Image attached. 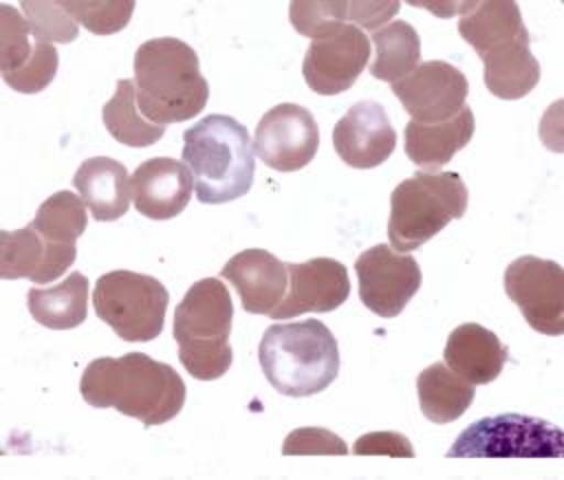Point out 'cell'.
Wrapping results in <instances>:
<instances>
[{"instance_id": "6da1fadb", "label": "cell", "mask_w": 564, "mask_h": 480, "mask_svg": "<svg viewBox=\"0 0 564 480\" xmlns=\"http://www.w3.org/2000/svg\"><path fill=\"white\" fill-rule=\"evenodd\" d=\"M79 392L88 405L115 407L145 427L170 423L185 405V383L178 372L143 352L90 361Z\"/></svg>"}, {"instance_id": "7a4b0ae2", "label": "cell", "mask_w": 564, "mask_h": 480, "mask_svg": "<svg viewBox=\"0 0 564 480\" xmlns=\"http://www.w3.org/2000/svg\"><path fill=\"white\" fill-rule=\"evenodd\" d=\"M134 84L137 108L159 126L196 117L209 97L196 51L178 37H152L137 48Z\"/></svg>"}, {"instance_id": "3957f363", "label": "cell", "mask_w": 564, "mask_h": 480, "mask_svg": "<svg viewBox=\"0 0 564 480\" xmlns=\"http://www.w3.org/2000/svg\"><path fill=\"white\" fill-rule=\"evenodd\" d=\"M183 163L192 172L196 198L205 205L236 200L253 185L249 132L229 114H209L183 132Z\"/></svg>"}, {"instance_id": "277c9868", "label": "cell", "mask_w": 564, "mask_h": 480, "mask_svg": "<svg viewBox=\"0 0 564 480\" xmlns=\"http://www.w3.org/2000/svg\"><path fill=\"white\" fill-rule=\"evenodd\" d=\"M258 361L271 388L291 399L317 394L339 374L337 339L319 319L271 324L260 339Z\"/></svg>"}, {"instance_id": "5b68a950", "label": "cell", "mask_w": 564, "mask_h": 480, "mask_svg": "<svg viewBox=\"0 0 564 480\" xmlns=\"http://www.w3.org/2000/svg\"><path fill=\"white\" fill-rule=\"evenodd\" d=\"M234 304L220 277L194 282L174 310V339L183 368L198 381L220 379L234 359L229 346Z\"/></svg>"}, {"instance_id": "8992f818", "label": "cell", "mask_w": 564, "mask_h": 480, "mask_svg": "<svg viewBox=\"0 0 564 480\" xmlns=\"http://www.w3.org/2000/svg\"><path fill=\"white\" fill-rule=\"evenodd\" d=\"M467 211V187L456 172L419 170L390 196L388 238L397 253H410L432 240L449 220Z\"/></svg>"}, {"instance_id": "52a82bcc", "label": "cell", "mask_w": 564, "mask_h": 480, "mask_svg": "<svg viewBox=\"0 0 564 480\" xmlns=\"http://www.w3.org/2000/svg\"><path fill=\"white\" fill-rule=\"evenodd\" d=\"M170 293L152 275L134 271L104 273L93 291V306L123 341L156 339L165 324Z\"/></svg>"}, {"instance_id": "ba28073f", "label": "cell", "mask_w": 564, "mask_h": 480, "mask_svg": "<svg viewBox=\"0 0 564 480\" xmlns=\"http://www.w3.org/2000/svg\"><path fill=\"white\" fill-rule=\"evenodd\" d=\"M562 429L524 414L487 416L465 427L447 458H560Z\"/></svg>"}, {"instance_id": "9c48e42d", "label": "cell", "mask_w": 564, "mask_h": 480, "mask_svg": "<svg viewBox=\"0 0 564 480\" xmlns=\"http://www.w3.org/2000/svg\"><path fill=\"white\" fill-rule=\"evenodd\" d=\"M505 293L535 332L549 337L564 332V269L557 262L516 258L505 269Z\"/></svg>"}, {"instance_id": "30bf717a", "label": "cell", "mask_w": 564, "mask_h": 480, "mask_svg": "<svg viewBox=\"0 0 564 480\" xmlns=\"http://www.w3.org/2000/svg\"><path fill=\"white\" fill-rule=\"evenodd\" d=\"M319 128L311 110L297 103H278L264 112L253 132V154L278 172L306 167L317 152Z\"/></svg>"}, {"instance_id": "8fae6325", "label": "cell", "mask_w": 564, "mask_h": 480, "mask_svg": "<svg viewBox=\"0 0 564 480\" xmlns=\"http://www.w3.org/2000/svg\"><path fill=\"white\" fill-rule=\"evenodd\" d=\"M359 299L379 317H397L421 286V266L388 244L366 249L355 262Z\"/></svg>"}, {"instance_id": "7c38bea8", "label": "cell", "mask_w": 564, "mask_h": 480, "mask_svg": "<svg viewBox=\"0 0 564 480\" xmlns=\"http://www.w3.org/2000/svg\"><path fill=\"white\" fill-rule=\"evenodd\" d=\"M405 112L416 123H438L456 117L465 106L469 81L449 62L430 59L416 64L405 77L392 84Z\"/></svg>"}, {"instance_id": "4fadbf2b", "label": "cell", "mask_w": 564, "mask_h": 480, "mask_svg": "<svg viewBox=\"0 0 564 480\" xmlns=\"http://www.w3.org/2000/svg\"><path fill=\"white\" fill-rule=\"evenodd\" d=\"M368 59L370 40L350 22L311 42L304 55L302 75L313 92L337 95L352 88Z\"/></svg>"}, {"instance_id": "5bb4252c", "label": "cell", "mask_w": 564, "mask_h": 480, "mask_svg": "<svg viewBox=\"0 0 564 480\" xmlns=\"http://www.w3.org/2000/svg\"><path fill=\"white\" fill-rule=\"evenodd\" d=\"M289 288L284 299L269 313L282 321L300 313H328L339 308L350 293L348 269L333 258H313L300 264H286Z\"/></svg>"}, {"instance_id": "9a60e30c", "label": "cell", "mask_w": 564, "mask_h": 480, "mask_svg": "<svg viewBox=\"0 0 564 480\" xmlns=\"http://www.w3.org/2000/svg\"><path fill=\"white\" fill-rule=\"evenodd\" d=\"M337 156L355 167L370 170L390 159L397 145V132L386 108L372 99L357 101L333 128Z\"/></svg>"}, {"instance_id": "2e32d148", "label": "cell", "mask_w": 564, "mask_h": 480, "mask_svg": "<svg viewBox=\"0 0 564 480\" xmlns=\"http://www.w3.org/2000/svg\"><path fill=\"white\" fill-rule=\"evenodd\" d=\"M77 258L75 244L51 242L33 227L0 231V277H26L33 284H48L64 275Z\"/></svg>"}, {"instance_id": "e0dca14e", "label": "cell", "mask_w": 564, "mask_h": 480, "mask_svg": "<svg viewBox=\"0 0 564 480\" xmlns=\"http://www.w3.org/2000/svg\"><path fill=\"white\" fill-rule=\"evenodd\" d=\"M130 189L141 216L170 220L187 207L194 192V178L183 161L156 156L139 163L130 176Z\"/></svg>"}, {"instance_id": "ac0fdd59", "label": "cell", "mask_w": 564, "mask_h": 480, "mask_svg": "<svg viewBox=\"0 0 564 480\" xmlns=\"http://www.w3.org/2000/svg\"><path fill=\"white\" fill-rule=\"evenodd\" d=\"M220 277L231 282L247 313L269 315L284 299L289 271L271 251L245 249L229 258L220 269Z\"/></svg>"}, {"instance_id": "d6986e66", "label": "cell", "mask_w": 564, "mask_h": 480, "mask_svg": "<svg viewBox=\"0 0 564 480\" xmlns=\"http://www.w3.org/2000/svg\"><path fill=\"white\" fill-rule=\"evenodd\" d=\"M443 357L445 366L471 385H487L500 377L509 350L485 326L460 324L449 332Z\"/></svg>"}, {"instance_id": "ffe728a7", "label": "cell", "mask_w": 564, "mask_h": 480, "mask_svg": "<svg viewBox=\"0 0 564 480\" xmlns=\"http://www.w3.org/2000/svg\"><path fill=\"white\" fill-rule=\"evenodd\" d=\"M84 205L99 222L119 220L130 207V176L123 163L110 156H93L82 161L73 176Z\"/></svg>"}, {"instance_id": "44dd1931", "label": "cell", "mask_w": 564, "mask_h": 480, "mask_svg": "<svg viewBox=\"0 0 564 480\" xmlns=\"http://www.w3.org/2000/svg\"><path fill=\"white\" fill-rule=\"evenodd\" d=\"M474 134V112L469 106H463L460 112L447 121L438 123H416L405 126V154L408 159L427 170L436 172L447 165L458 150H463Z\"/></svg>"}, {"instance_id": "7402d4cb", "label": "cell", "mask_w": 564, "mask_h": 480, "mask_svg": "<svg viewBox=\"0 0 564 480\" xmlns=\"http://www.w3.org/2000/svg\"><path fill=\"white\" fill-rule=\"evenodd\" d=\"M485 86L498 99H522L540 81V64L531 53V37L520 35L482 57Z\"/></svg>"}, {"instance_id": "603a6c76", "label": "cell", "mask_w": 564, "mask_h": 480, "mask_svg": "<svg viewBox=\"0 0 564 480\" xmlns=\"http://www.w3.org/2000/svg\"><path fill=\"white\" fill-rule=\"evenodd\" d=\"M460 37L476 51L478 57L485 53L527 35L520 7L511 0L469 2V11H463L458 20Z\"/></svg>"}, {"instance_id": "cb8c5ba5", "label": "cell", "mask_w": 564, "mask_h": 480, "mask_svg": "<svg viewBox=\"0 0 564 480\" xmlns=\"http://www.w3.org/2000/svg\"><path fill=\"white\" fill-rule=\"evenodd\" d=\"M26 306L31 317L46 328H77L88 313V277L73 271L51 288L33 286L26 291Z\"/></svg>"}, {"instance_id": "d4e9b609", "label": "cell", "mask_w": 564, "mask_h": 480, "mask_svg": "<svg viewBox=\"0 0 564 480\" xmlns=\"http://www.w3.org/2000/svg\"><path fill=\"white\" fill-rule=\"evenodd\" d=\"M416 392L423 416L436 425L454 423L474 401V385L441 361L419 372Z\"/></svg>"}, {"instance_id": "484cf974", "label": "cell", "mask_w": 564, "mask_h": 480, "mask_svg": "<svg viewBox=\"0 0 564 480\" xmlns=\"http://www.w3.org/2000/svg\"><path fill=\"white\" fill-rule=\"evenodd\" d=\"M101 121L115 141L130 148H145L163 139L165 126L148 121L137 110V88L130 79H119L115 95L104 103Z\"/></svg>"}, {"instance_id": "4316f807", "label": "cell", "mask_w": 564, "mask_h": 480, "mask_svg": "<svg viewBox=\"0 0 564 480\" xmlns=\"http://www.w3.org/2000/svg\"><path fill=\"white\" fill-rule=\"evenodd\" d=\"M377 57L370 64V75L381 81H399L405 77L421 57V37L405 20H394L372 31Z\"/></svg>"}, {"instance_id": "83f0119b", "label": "cell", "mask_w": 564, "mask_h": 480, "mask_svg": "<svg viewBox=\"0 0 564 480\" xmlns=\"http://www.w3.org/2000/svg\"><path fill=\"white\" fill-rule=\"evenodd\" d=\"M86 205L68 189L48 196L29 222V227H33L42 238L62 244H75V240L86 231Z\"/></svg>"}, {"instance_id": "f1b7e54d", "label": "cell", "mask_w": 564, "mask_h": 480, "mask_svg": "<svg viewBox=\"0 0 564 480\" xmlns=\"http://www.w3.org/2000/svg\"><path fill=\"white\" fill-rule=\"evenodd\" d=\"M22 11L24 18L29 22L31 35L42 42H59V44H68L73 40H77L79 35V26L73 20V15L64 9L62 2H51V0H24L22 2Z\"/></svg>"}, {"instance_id": "f546056e", "label": "cell", "mask_w": 564, "mask_h": 480, "mask_svg": "<svg viewBox=\"0 0 564 480\" xmlns=\"http://www.w3.org/2000/svg\"><path fill=\"white\" fill-rule=\"evenodd\" d=\"M289 20L300 35L317 40L333 33L341 24H348V2L341 0H293L289 7Z\"/></svg>"}, {"instance_id": "4dcf8cb0", "label": "cell", "mask_w": 564, "mask_h": 480, "mask_svg": "<svg viewBox=\"0 0 564 480\" xmlns=\"http://www.w3.org/2000/svg\"><path fill=\"white\" fill-rule=\"evenodd\" d=\"M64 9L73 15L75 22L84 24L95 35H112L121 31L134 11L132 0H115V2H62Z\"/></svg>"}, {"instance_id": "1f68e13d", "label": "cell", "mask_w": 564, "mask_h": 480, "mask_svg": "<svg viewBox=\"0 0 564 480\" xmlns=\"http://www.w3.org/2000/svg\"><path fill=\"white\" fill-rule=\"evenodd\" d=\"M57 66H59V55L57 48L53 44H42L35 42L29 62L11 73H2V79L9 88L18 90V92H40L44 90L57 75Z\"/></svg>"}, {"instance_id": "d6a6232c", "label": "cell", "mask_w": 564, "mask_h": 480, "mask_svg": "<svg viewBox=\"0 0 564 480\" xmlns=\"http://www.w3.org/2000/svg\"><path fill=\"white\" fill-rule=\"evenodd\" d=\"M29 22L13 7L0 4V70L11 73L22 68L33 51L29 44Z\"/></svg>"}, {"instance_id": "836d02e7", "label": "cell", "mask_w": 564, "mask_h": 480, "mask_svg": "<svg viewBox=\"0 0 564 480\" xmlns=\"http://www.w3.org/2000/svg\"><path fill=\"white\" fill-rule=\"evenodd\" d=\"M282 454L284 456H300V454H339L346 456L348 445L333 434L330 429L324 427H297L293 429L286 440L282 443Z\"/></svg>"}, {"instance_id": "e575fe53", "label": "cell", "mask_w": 564, "mask_h": 480, "mask_svg": "<svg viewBox=\"0 0 564 480\" xmlns=\"http://www.w3.org/2000/svg\"><path fill=\"white\" fill-rule=\"evenodd\" d=\"M352 454L370 456V454H383V456H399V458H414L412 443L401 436L399 432H372L361 436L352 445Z\"/></svg>"}, {"instance_id": "d590c367", "label": "cell", "mask_w": 564, "mask_h": 480, "mask_svg": "<svg viewBox=\"0 0 564 480\" xmlns=\"http://www.w3.org/2000/svg\"><path fill=\"white\" fill-rule=\"evenodd\" d=\"M399 2H361L352 0L348 2V20H352L355 26L364 29H381L388 24V20L399 11Z\"/></svg>"}]
</instances>
